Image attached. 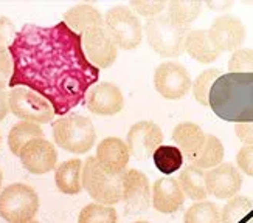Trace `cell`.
Masks as SVG:
<instances>
[{"label":"cell","instance_id":"d6986e66","mask_svg":"<svg viewBox=\"0 0 253 223\" xmlns=\"http://www.w3.org/2000/svg\"><path fill=\"white\" fill-rule=\"evenodd\" d=\"M54 183L62 194H80L83 191V161L73 158L61 163L54 174Z\"/></svg>","mask_w":253,"mask_h":223},{"label":"cell","instance_id":"cb8c5ba5","mask_svg":"<svg viewBox=\"0 0 253 223\" xmlns=\"http://www.w3.org/2000/svg\"><path fill=\"white\" fill-rule=\"evenodd\" d=\"M36 138H43V130L36 122L20 121L16 126L11 127L8 133V148L16 157H19L22 149L27 143Z\"/></svg>","mask_w":253,"mask_h":223},{"label":"cell","instance_id":"8992f818","mask_svg":"<svg viewBox=\"0 0 253 223\" xmlns=\"http://www.w3.org/2000/svg\"><path fill=\"white\" fill-rule=\"evenodd\" d=\"M107 33L117 48L134 50L143 39V27L138 16L129 6L118 5L107 11L104 17Z\"/></svg>","mask_w":253,"mask_h":223},{"label":"cell","instance_id":"5bb4252c","mask_svg":"<svg viewBox=\"0 0 253 223\" xmlns=\"http://www.w3.org/2000/svg\"><path fill=\"white\" fill-rule=\"evenodd\" d=\"M205 186L216 198H233L243 186V175L233 164L222 163L205 172Z\"/></svg>","mask_w":253,"mask_h":223},{"label":"cell","instance_id":"9c48e42d","mask_svg":"<svg viewBox=\"0 0 253 223\" xmlns=\"http://www.w3.org/2000/svg\"><path fill=\"white\" fill-rule=\"evenodd\" d=\"M191 76L179 62H163L154 72V87L165 99L183 98L191 90Z\"/></svg>","mask_w":253,"mask_h":223},{"label":"cell","instance_id":"ba28073f","mask_svg":"<svg viewBox=\"0 0 253 223\" xmlns=\"http://www.w3.org/2000/svg\"><path fill=\"white\" fill-rule=\"evenodd\" d=\"M81 43L87 61L95 65L98 70L109 69L117 59L118 48L111 39L104 20L96 22L95 25L81 33Z\"/></svg>","mask_w":253,"mask_h":223},{"label":"cell","instance_id":"4fadbf2b","mask_svg":"<svg viewBox=\"0 0 253 223\" xmlns=\"http://www.w3.org/2000/svg\"><path fill=\"white\" fill-rule=\"evenodd\" d=\"M19 158L22 161V166L30 174L43 175L56 167L58 152L54 149L53 143H50L48 140L36 138L25 144Z\"/></svg>","mask_w":253,"mask_h":223},{"label":"cell","instance_id":"83f0119b","mask_svg":"<svg viewBox=\"0 0 253 223\" xmlns=\"http://www.w3.org/2000/svg\"><path fill=\"white\" fill-rule=\"evenodd\" d=\"M221 70L217 69H208L205 72H202L199 76L196 77V81L191 84V90H193V96L197 103L201 106H210V92L211 87L216 82V79H219L221 76Z\"/></svg>","mask_w":253,"mask_h":223},{"label":"cell","instance_id":"8fae6325","mask_svg":"<svg viewBox=\"0 0 253 223\" xmlns=\"http://www.w3.org/2000/svg\"><path fill=\"white\" fill-rule=\"evenodd\" d=\"M123 202L127 214L138 216L151 205V185L148 177L138 169H129L123 175Z\"/></svg>","mask_w":253,"mask_h":223},{"label":"cell","instance_id":"f35d334b","mask_svg":"<svg viewBox=\"0 0 253 223\" xmlns=\"http://www.w3.org/2000/svg\"><path fill=\"white\" fill-rule=\"evenodd\" d=\"M134 223H149V222H145V220H140V222H134Z\"/></svg>","mask_w":253,"mask_h":223},{"label":"cell","instance_id":"30bf717a","mask_svg":"<svg viewBox=\"0 0 253 223\" xmlns=\"http://www.w3.org/2000/svg\"><path fill=\"white\" fill-rule=\"evenodd\" d=\"M208 31V37L219 53L236 51L244 43L247 31L241 19L232 14H222L213 20Z\"/></svg>","mask_w":253,"mask_h":223},{"label":"cell","instance_id":"e0dca14e","mask_svg":"<svg viewBox=\"0 0 253 223\" xmlns=\"http://www.w3.org/2000/svg\"><path fill=\"white\" fill-rule=\"evenodd\" d=\"M129 157L130 153L127 144L117 137H109L98 144L95 158L106 172L120 175L126 172Z\"/></svg>","mask_w":253,"mask_h":223},{"label":"cell","instance_id":"d6a6232c","mask_svg":"<svg viewBox=\"0 0 253 223\" xmlns=\"http://www.w3.org/2000/svg\"><path fill=\"white\" fill-rule=\"evenodd\" d=\"M13 76V59L8 48H0V92H5Z\"/></svg>","mask_w":253,"mask_h":223},{"label":"cell","instance_id":"f546056e","mask_svg":"<svg viewBox=\"0 0 253 223\" xmlns=\"http://www.w3.org/2000/svg\"><path fill=\"white\" fill-rule=\"evenodd\" d=\"M118 214L112 206L90 203L81 209L78 223H117Z\"/></svg>","mask_w":253,"mask_h":223},{"label":"cell","instance_id":"6da1fadb","mask_svg":"<svg viewBox=\"0 0 253 223\" xmlns=\"http://www.w3.org/2000/svg\"><path fill=\"white\" fill-rule=\"evenodd\" d=\"M13 59L9 87H25L45 98L54 115L80 106L100 70L87 61L81 37L64 22L53 27L27 24L8 45Z\"/></svg>","mask_w":253,"mask_h":223},{"label":"cell","instance_id":"8d00e7d4","mask_svg":"<svg viewBox=\"0 0 253 223\" xmlns=\"http://www.w3.org/2000/svg\"><path fill=\"white\" fill-rule=\"evenodd\" d=\"M9 112V104H8V93L0 92V121L5 119V116Z\"/></svg>","mask_w":253,"mask_h":223},{"label":"cell","instance_id":"1f68e13d","mask_svg":"<svg viewBox=\"0 0 253 223\" xmlns=\"http://www.w3.org/2000/svg\"><path fill=\"white\" fill-rule=\"evenodd\" d=\"M167 2H130V9L134 13L141 14L143 17H157L162 14V11L167 8Z\"/></svg>","mask_w":253,"mask_h":223},{"label":"cell","instance_id":"2e32d148","mask_svg":"<svg viewBox=\"0 0 253 223\" xmlns=\"http://www.w3.org/2000/svg\"><path fill=\"white\" fill-rule=\"evenodd\" d=\"M151 202L157 213L174 214L183 206L185 194L175 178L163 177L151 187Z\"/></svg>","mask_w":253,"mask_h":223},{"label":"cell","instance_id":"44dd1931","mask_svg":"<svg viewBox=\"0 0 253 223\" xmlns=\"http://www.w3.org/2000/svg\"><path fill=\"white\" fill-rule=\"evenodd\" d=\"M104 20L101 11L95 8L93 5L83 3V5H75L72 6L67 13L64 14V24L67 25L73 33H76L78 36H81V33L85 31L87 28H90L95 25L96 22Z\"/></svg>","mask_w":253,"mask_h":223},{"label":"cell","instance_id":"484cf974","mask_svg":"<svg viewBox=\"0 0 253 223\" xmlns=\"http://www.w3.org/2000/svg\"><path fill=\"white\" fill-rule=\"evenodd\" d=\"M152 160L157 169L165 174L171 175L177 172L183 164V153L175 146H162L152 153Z\"/></svg>","mask_w":253,"mask_h":223},{"label":"cell","instance_id":"60d3db41","mask_svg":"<svg viewBox=\"0 0 253 223\" xmlns=\"http://www.w3.org/2000/svg\"><path fill=\"white\" fill-rule=\"evenodd\" d=\"M0 143H2V135H0Z\"/></svg>","mask_w":253,"mask_h":223},{"label":"cell","instance_id":"74e56055","mask_svg":"<svg viewBox=\"0 0 253 223\" xmlns=\"http://www.w3.org/2000/svg\"><path fill=\"white\" fill-rule=\"evenodd\" d=\"M2 180H3V175H2V171H0V187H2Z\"/></svg>","mask_w":253,"mask_h":223},{"label":"cell","instance_id":"9a60e30c","mask_svg":"<svg viewBox=\"0 0 253 223\" xmlns=\"http://www.w3.org/2000/svg\"><path fill=\"white\" fill-rule=\"evenodd\" d=\"M85 106L95 115L114 116L123 110L125 98L118 85L112 82H101L87 92Z\"/></svg>","mask_w":253,"mask_h":223},{"label":"cell","instance_id":"ffe728a7","mask_svg":"<svg viewBox=\"0 0 253 223\" xmlns=\"http://www.w3.org/2000/svg\"><path fill=\"white\" fill-rule=\"evenodd\" d=\"M185 51L201 64H211L219 58V53L208 37L207 30H193L185 39Z\"/></svg>","mask_w":253,"mask_h":223},{"label":"cell","instance_id":"836d02e7","mask_svg":"<svg viewBox=\"0 0 253 223\" xmlns=\"http://www.w3.org/2000/svg\"><path fill=\"white\" fill-rule=\"evenodd\" d=\"M236 164L246 175L253 177V146H243L236 155Z\"/></svg>","mask_w":253,"mask_h":223},{"label":"cell","instance_id":"52a82bcc","mask_svg":"<svg viewBox=\"0 0 253 223\" xmlns=\"http://www.w3.org/2000/svg\"><path fill=\"white\" fill-rule=\"evenodd\" d=\"M9 112L16 118L36 124H45L54 116V110L45 98L25 87H16L8 93Z\"/></svg>","mask_w":253,"mask_h":223},{"label":"cell","instance_id":"ac0fdd59","mask_svg":"<svg viewBox=\"0 0 253 223\" xmlns=\"http://www.w3.org/2000/svg\"><path fill=\"white\" fill-rule=\"evenodd\" d=\"M207 133L201 129V126H197L196 122H180L174 127L172 130V140L183 157L188 160L199 152L205 143Z\"/></svg>","mask_w":253,"mask_h":223},{"label":"cell","instance_id":"4dcf8cb0","mask_svg":"<svg viewBox=\"0 0 253 223\" xmlns=\"http://www.w3.org/2000/svg\"><path fill=\"white\" fill-rule=\"evenodd\" d=\"M228 72L232 74H253V50L239 48L233 51L232 58L228 59Z\"/></svg>","mask_w":253,"mask_h":223},{"label":"cell","instance_id":"4316f807","mask_svg":"<svg viewBox=\"0 0 253 223\" xmlns=\"http://www.w3.org/2000/svg\"><path fill=\"white\" fill-rule=\"evenodd\" d=\"M183 223H221V211L211 202H197L186 209Z\"/></svg>","mask_w":253,"mask_h":223},{"label":"cell","instance_id":"5b68a950","mask_svg":"<svg viewBox=\"0 0 253 223\" xmlns=\"http://www.w3.org/2000/svg\"><path fill=\"white\" fill-rule=\"evenodd\" d=\"M39 211V197L28 185L14 183L0 192V217L8 223H27Z\"/></svg>","mask_w":253,"mask_h":223},{"label":"cell","instance_id":"7c38bea8","mask_svg":"<svg viewBox=\"0 0 253 223\" xmlns=\"http://www.w3.org/2000/svg\"><path fill=\"white\" fill-rule=\"evenodd\" d=\"M163 143L162 129L152 121H140L127 132V149L137 160H148Z\"/></svg>","mask_w":253,"mask_h":223},{"label":"cell","instance_id":"d590c367","mask_svg":"<svg viewBox=\"0 0 253 223\" xmlns=\"http://www.w3.org/2000/svg\"><path fill=\"white\" fill-rule=\"evenodd\" d=\"M235 133L244 146H253V121L238 122L235 126Z\"/></svg>","mask_w":253,"mask_h":223},{"label":"cell","instance_id":"7402d4cb","mask_svg":"<svg viewBox=\"0 0 253 223\" xmlns=\"http://www.w3.org/2000/svg\"><path fill=\"white\" fill-rule=\"evenodd\" d=\"M224 155H225V150H224V144L221 143V140L211 135V133H208L205 137V143L202 149L197 152L194 157L188 158V163L194 167H199L202 171L205 169L210 171L213 167L222 164Z\"/></svg>","mask_w":253,"mask_h":223},{"label":"cell","instance_id":"603a6c76","mask_svg":"<svg viewBox=\"0 0 253 223\" xmlns=\"http://www.w3.org/2000/svg\"><path fill=\"white\" fill-rule=\"evenodd\" d=\"M177 183L182 187L183 194L191 200H205L208 197L205 186V172L199 167H194L191 164L185 166L177 178Z\"/></svg>","mask_w":253,"mask_h":223},{"label":"cell","instance_id":"ab89813d","mask_svg":"<svg viewBox=\"0 0 253 223\" xmlns=\"http://www.w3.org/2000/svg\"><path fill=\"white\" fill-rule=\"evenodd\" d=\"M27 223H39V222H36V220H31V222H27Z\"/></svg>","mask_w":253,"mask_h":223},{"label":"cell","instance_id":"d4e9b609","mask_svg":"<svg viewBox=\"0 0 253 223\" xmlns=\"http://www.w3.org/2000/svg\"><path fill=\"white\" fill-rule=\"evenodd\" d=\"M168 9V19L174 22L175 25L180 27H190L193 22L199 17L202 11L201 2H169L167 5Z\"/></svg>","mask_w":253,"mask_h":223},{"label":"cell","instance_id":"277c9868","mask_svg":"<svg viewBox=\"0 0 253 223\" xmlns=\"http://www.w3.org/2000/svg\"><path fill=\"white\" fill-rule=\"evenodd\" d=\"M146 40L151 48L163 58H177L185 53V39L190 27L175 25L168 16H157L148 19L145 25Z\"/></svg>","mask_w":253,"mask_h":223},{"label":"cell","instance_id":"3957f363","mask_svg":"<svg viewBox=\"0 0 253 223\" xmlns=\"http://www.w3.org/2000/svg\"><path fill=\"white\" fill-rule=\"evenodd\" d=\"M123 175L106 172L95 157H89L83 166V189L100 205L112 206L123 198Z\"/></svg>","mask_w":253,"mask_h":223},{"label":"cell","instance_id":"e575fe53","mask_svg":"<svg viewBox=\"0 0 253 223\" xmlns=\"http://www.w3.org/2000/svg\"><path fill=\"white\" fill-rule=\"evenodd\" d=\"M16 36L14 24L8 17L0 16V48H8Z\"/></svg>","mask_w":253,"mask_h":223},{"label":"cell","instance_id":"7a4b0ae2","mask_svg":"<svg viewBox=\"0 0 253 223\" xmlns=\"http://www.w3.org/2000/svg\"><path fill=\"white\" fill-rule=\"evenodd\" d=\"M53 140L72 153H87L95 144L96 132L92 121L81 115H67L53 122Z\"/></svg>","mask_w":253,"mask_h":223},{"label":"cell","instance_id":"f1b7e54d","mask_svg":"<svg viewBox=\"0 0 253 223\" xmlns=\"http://www.w3.org/2000/svg\"><path fill=\"white\" fill-rule=\"evenodd\" d=\"M253 209V202L249 197L235 195L230 198L221 211V223H239Z\"/></svg>","mask_w":253,"mask_h":223}]
</instances>
